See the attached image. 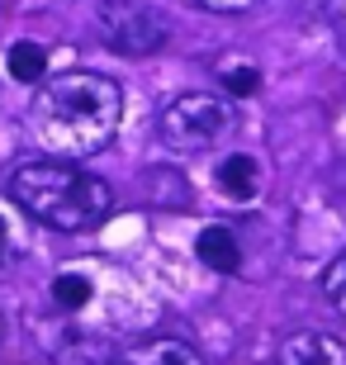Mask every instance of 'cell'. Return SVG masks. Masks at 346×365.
Listing matches in <instances>:
<instances>
[{
	"instance_id": "cell-5",
	"label": "cell",
	"mask_w": 346,
	"mask_h": 365,
	"mask_svg": "<svg viewBox=\"0 0 346 365\" xmlns=\"http://www.w3.org/2000/svg\"><path fill=\"white\" fill-rule=\"evenodd\" d=\"M34 252V218L19 209L14 195H0V275L14 271Z\"/></svg>"
},
{
	"instance_id": "cell-11",
	"label": "cell",
	"mask_w": 346,
	"mask_h": 365,
	"mask_svg": "<svg viewBox=\"0 0 346 365\" xmlns=\"http://www.w3.org/2000/svg\"><path fill=\"white\" fill-rule=\"evenodd\" d=\"M91 280H86V275L81 271H62V275H53V304L62 313H81L86 309V304H91Z\"/></svg>"
},
{
	"instance_id": "cell-16",
	"label": "cell",
	"mask_w": 346,
	"mask_h": 365,
	"mask_svg": "<svg viewBox=\"0 0 346 365\" xmlns=\"http://www.w3.org/2000/svg\"><path fill=\"white\" fill-rule=\"evenodd\" d=\"M0 337H5V318H0Z\"/></svg>"
},
{
	"instance_id": "cell-10",
	"label": "cell",
	"mask_w": 346,
	"mask_h": 365,
	"mask_svg": "<svg viewBox=\"0 0 346 365\" xmlns=\"http://www.w3.org/2000/svg\"><path fill=\"white\" fill-rule=\"evenodd\" d=\"M5 67H10V76L19 86H39L43 81V71H48V48L43 43H14L10 53H5Z\"/></svg>"
},
{
	"instance_id": "cell-1",
	"label": "cell",
	"mask_w": 346,
	"mask_h": 365,
	"mask_svg": "<svg viewBox=\"0 0 346 365\" xmlns=\"http://www.w3.org/2000/svg\"><path fill=\"white\" fill-rule=\"evenodd\" d=\"M123 119V91L100 71H62L53 81H39L34 109H29V128L48 157H95L105 152L119 133Z\"/></svg>"
},
{
	"instance_id": "cell-13",
	"label": "cell",
	"mask_w": 346,
	"mask_h": 365,
	"mask_svg": "<svg viewBox=\"0 0 346 365\" xmlns=\"http://www.w3.org/2000/svg\"><path fill=\"white\" fill-rule=\"evenodd\" d=\"M322 294H327V304H332L337 313H346V252L327 266V275H322Z\"/></svg>"
},
{
	"instance_id": "cell-3",
	"label": "cell",
	"mask_w": 346,
	"mask_h": 365,
	"mask_svg": "<svg viewBox=\"0 0 346 365\" xmlns=\"http://www.w3.org/2000/svg\"><path fill=\"white\" fill-rule=\"evenodd\" d=\"M238 128V114L228 105L223 95H209V91H190V95H175L171 105L161 109V123L157 133L171 152H213L223 138H233Z\"/></svg>"
},
{
	"instance_id": "cell-4",
	"label": "cell",
	"mask_w": 346,
	"mask_h": 365,
	"mask_svg": "<svg viewBox=\"0 0 346 365\" xmlns=\"http://www.w3.org/2000/svg\"><path fill=\"white\" fill-rule=\"evenodd\" d=\"M91 24L100 43L123 57H147L171 43V14L152 0H100L91 10Z\"/></svg>"
},
{
	"instance_id": "cell-9",
	"label": "cell",
	"mask_w": 346,
	"mask_h": 365,
	"mask_svg": "<svg viewBox=\"0 0 346 365\" xmlns=\"http://www.w3.org/2000/svg\"><path fill=\"white\" fill-rule=\"evenodd\" d=\"M195 257H200L209 271H218V275H233L242 266L238 237H233L228 228H204L200 237H195Z\"/></svg>"
},
{
	"instance_id": "cell-7",
	"label": "cell",
	"mask_w": 346,
	"mask_h": 365,
	"mask_svg": "<svg viewBox=\"0 0 346 365\" xmlns=\"http://www.w3.org/2000/svg\"><path fill=\"white\" fill-rule=\"evenodd\" d=\"M119 365H204V356L180 337H147L119 356Z\"/></svg>"
},
{
	"instance_id": "cell-15",
	"label": "cell",
	"mask_w": 346,
	"mask_h": 365,
	"mask_svg": "<svg viewBox=\"0 0 346 365\" xmlns=\"http://www.w3.org/2000/svg\"><path fill=\"white\" fill-rule=\"evenodd\" d=\"M200 10H209V14H247L252 5H261V0H195Z\"/></svg>"
},
{
	"instance_id": "cell-14",
	"label": "cell",
	"mask_w": 346,
	"mask_h": 365,
	"mask_svg": "<svg viewBox=\"0 0 346 365\" xmlns=\"http://www.w3.org/2000/svg\"><path fill=\"white\" fill-rule=\"evenodd\" d=\"M223 86H228V95H252L256 86H261V71H256V67H228Z\"/></svg>"
},
{
	"instance_id": "cell-12",
	"label": "cell",
	"mask_w": 346,
	"mask_h": 365,
	"mask_svg": "<svg viewBox=\"0 0 346 365\" xmlns=\"http://www.w3.org/2000/svg\"><path fill=\"white\" fill-rule=\"evenodd\" d=\"M62 365H119V361L100 337H71L62 351Z\"/></svg>"
},
{
	"instance_id": "cell-2",
	"label": "cell",
	"mask_w": 346,
	"mask_h": 365,
	"mask_svg": "<svg viewBox=\"0 0 346 365\" xmlns=\"http://www.w3.org/2000/svg\"><path fill=\"white\" fill-rule=\"evenodd\" d=\"M10 195L19 200V209H24L34 223L57 228V232H91V228H100L109 218V209H114L109 180L71 166L67 157L19 166L10 176Z\"/></svg>"
},
{
	"instance_id": "cell-8",
	"label": "cell",
	"mask_w": 346,
	"mask_h": 365,
	"mask_svg": "<svg viewBox=\"0 0 346 365\" xmlns=\"http://www.w3.org/2000/svg\"><path fill=\"white\" fill-rule=\"evenodd\" d=\"M218 190H223L228 200H238V204H252L256 190H261V166H256V157L233 152V157L218 166Z\"/></svg>"
},
{
	"instance_id": "cell-6",
	"label": "cell",
	"mask_w": 346,
	"mask_h": 365,
	"mask_svg": "<svg viewBox=\"0 0 346 365\" xmlns=\"http://www.w3.org/2000/svg\"><path fill=\"white\" fill-rule=\"evenodd\" d=\"M275 365H346V341L327 332H290L280 341Z\"/></svg>"
}]
</instances>
